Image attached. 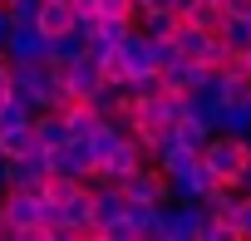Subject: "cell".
I'll use <instances>...</instances> for the list:
<instances>
[{
	"label": "cell",
	"mask_w": 251,
	"mask_h": 241,
	"mask_svg": "<svg viewBox=\"0 0 251 241\" xmlns=\"http://www.w3.org/2000/svg\"><path fill=\"white\" fill-rule=\"evenodd\" d=\"M202 163H207L222 182H236V172L251 163V143H246V133H207V143H202Z\"/></svg>",
	"instance_id": "6da1fadb"
},
{
	"label": "cell",
	"mask_w": 251,
	"mask_h": 241,
	"mask_svg": "<svg viewBox=\"0 0 251 241\" xmlns=\"http://www.w3.org/2000/svg\"><path fill=\"white\" fill-rule=\"evenodd\" d=\"M35 221H45V197L30 192V187H5V207H0L5 241H25Z\"/></svg>",
	"instance_id": "7a4b0ae2"
},
{
	"label": "cell",
	"mask_w": 251,
	"mask_h": 241,
	"mask_svg": "<svg viewBox=\"0 0 251 241\" xmlns=\"http://www.w3.org/2000/svg\"><path fill=\"white\" fill-rule=\"evenodd\" d=\"M202 202H163V217H158V241H197V226H202Z\"/></svg>",
	"instance_id": "3957f363"
},
{
	"label": "cell",
	"mask_w": 251,
	"mask_h": 241,
	"mask_svg": "<svg viewBox=\"0 0 251 241\" xmlns=\"http://www.w3.org/2000/svg\"><path fill=\"white\" fill-rule=\"evenodd\" d=\"M118 187H123L128 202H168V197H173V192H168V172H163L158 163H138Z\"/></svg>",
	"instance_id": "277c9868"
},
{
	"label": "cell",
	"mask_w": 251,
	"mask_h": 241,
	"mask_svg": "<svg viewBox=\"0 0 251 241\" xmlns=\"http://www.w3.org/2000/svg\"><path fill=\"white\" fill-rule=\"evenodd\" d=\"M0 54H5L10 64H30V59H45L50 54V35L40 25H10L5 45H0Z\"/></svg>",
	"instance_id": "5b68a950"
},
{
	"label": "cell",
	"mask_w": 251,
	"mask_h": 241,
	"mask_svg": "<svg viewBox=\"0 0 251 241\" xmlns=\"http://www.w3.org/2000/svg\"><path fill=\"white\" fill-rule=\"evenodd\" d=\"M217 182H222V177H217L202 158H197L192 168H182V172H168V192H173V202H202Z\"/></svg>",
	"instance_id": "8992f818"
},
{
	"label": "cell",
	"mask_w": 251,
	"mask_h": 241,
	"mask_svg": "<svg viewBox=\"0 0 251 241\" xmlns=\"http://www.w3.org/2000/svg\"><path fill=\"white\" fill-rule=\"evenodd\" d=\"M118 54L128 64V79L133 74H158V40H148L138 25H128V35L118 40Z\"/></svg>",
	"instance_id": "52a82bcc"
},
{
	"label": "cell",
	"mask_w": 251,
	"mask_h": 241,
	"mask_svg": "<svg viewBox=\"0 0 251 241\" xmlns=\"http://www.w3.org/2000/svg\"><path fill=\"white\" fill-rule=\"evenodd\" d=\"M45 177H50V153H45V148H40V153H25V158H5V187H30V192H40Z\"/></svg>",
	"instance_id": "ba28073f"
},
{
	"label": "cell",
	"mask_w": 251,
	"mask_h": 241,
	"mask_svg": "<svg viewBox=\"0 0 251 241\" xmlns=\"http://www.w3.org/2000/svg\"><path fill=\"white\" fill-rule=\"evenodd\" d=\"M64 84H69V94H74V98H89V94L103 84V69H99V59H94L89 49H84L79 59H69V64H64Z\"/></svg>",
	"instance_id": "9c48e42d"
},
{
	"label": "cell",
	"mask_w": 251,
	"mask_h": 241,
	"mask_svg": "<svg viewBox=\"0 0 251 241\" xmlns=\"http://www.w3.org/2000/svg\"><path fill=\"white\" fill-rule=\"evenodd\" d=\"M45 153H50V172H69V177H84V172L94 168V158H89L84 138H69V143H59V148H45Z\"/></svg>",
	"instance_id": "30bf717a"
},
{
	"label": "cell",
	"mask_w": 251,
	"mask_h": 241,
	"mask_svg": "<svg viewBox=\"0 0 251 241\" xmlns=\"http://www.w3.org/2000/svg\"><path fill=\"white\" fill-rule=\"evenodd\" d=\"M197 158H202V153H197V148H187L182 138H173V128H168V138L153 148V163H158L163 172H182V168H192Z\"/></svg>",
	"instance_id": "8fae6325"
},
{
	"label": "cell",
	"mask_w": 251,
	"mask_h": 241,
	"mask_svg": "<svg viewBox=\"0 0 251 241\" xmlns=\"http://www.w3.org/2000/svg\"><path fill=\"white\" fill-rule=\"evenodd\" d=\"M30 128H35V138H40V148H59V143H69V138H74L59 108H40V113L30 118Z\"/></svg>",
	"instance_id": "7c38bea8"
},
{
	"label": "cell",
	"mask_w": 251,
	"mask_h": 241,
	"mask_svg": "<svg viewBox=\"0 0 251 241\" xmlns=\"http://www.w3.org/2000/svg\"><path fill=\"white\" fill-rule=\"evenodd\" d=\"M123 138H128V133H123L113 118H99V123L84 133V148H89V158H94V163H103V158H108V153H113Z\"/></svg>",
	"instance_id": "4fadbf2b"
},
{
	"label": "cell",
	"mask_w": 251,
	"mask_h": 241,
	"mask_svg": "<svg viewBox=\"0 0 251 241\" xmlns=\"http://www.w3.org/2000/svg\"><path fill=\"white\" fill-rule=\"evenodd\" d=\"M35 25L45 35H64V30H74V5H69V0H40Z\"/></svg>",
	"instance_id": "5bb4252c"
},
{
	"label": "cell",
	"mask_w": 251,
	"mask_h": 241,
	"mask_svg": "<svg viewBox=\"0 0 251 241\" xmlns=\"http://www.w3.org/2000/svg\"><path fill=\"white\" fill-rule=\"evenodd\" d=\"M128 226H133V241H143V236H153L158 241V217H163V202H128Z\"/></svg>",
	"instance_id": "9a60e30c"
},
{
	"label": "cell",
	"mask_w": 251,
	"mask_h": 241,
	"mask_svg": "<svg viewBox=\"0 0 251 241\" xmlns=\"http://www.w3.org/2000/svg\"><path fill=\"white\" fill-rule=\"evenodd\" d=\"M25 153H40V138L30 123L20 128H0V158H25Z\"/></svg>",
	"instance_id": "2e32d148"
},
{
	"label": "cell",
	"mask_w": 251,
	"mask_h": 241,
	"mask_svg": "<svg viewBox=\"0 0 251 241\" xmlns=\"http://www.w3.org/2000/svg\"><path fill=\"white\" fill-rule=\"evenodd\" d=\"M177 25H182L177 10H143V15H138V30H143L148 40H173Z\"/></svg>",
	"instance_id": "e0dca14e"
},
{
	"label": "cell",
	"mask_w": 251,
	"mask_h": 241,
	"mask_svg": "<svg viewBox=\"0 0 251 241\" xmlns=\"http://www.w3.org/2000/svg\"><path fill=\"white\" fill-rule=\"evenodd\" d=\"M59 113H64V123H69V133H74V138H84V133L99 123V108H94L89 98H69Z\"/></svg>",
	"instance_id": "ac0fdd59"
},
{
	"label": "cell",
	"mask_w": 251,
	"mask_h": 241,
	"mask_svg": "<svg viewBox=\"0 0 251 241\" xmlns=\"http://www.w3.org/2000/svg\"><path fill=\"white\" fill-rule=\"evenodd\" d=\"M187 25H197V30H212V35H222V25H226V10L217 5V0H197V5L182 15Z\"/></svg>",
	"instance_id": "d6986e66"
},
{
	"label": "cell",
	"mask_w": 251,
	"mask_h": 241,
	"mask_svg": "<svg viewBox=\"0 0 251 241\" xmlns=\"http://www.w3.org/2000/svg\"><path fill=\"white\" fill-rule=\"evenodd\" d=\"M79 187H84V177H69V172H50V177H45V187H40V197L59 207V202H69Z\"/></svg>",
	"instance_id": "ffe728a7"
},
{
	"label": "cell",
	"mask_w": 251,
	"mask_h": 241,
	"mask_svg": "<svg viewBox=\"0 0 251 241\" xmlns=\"http://www.w3.org/2000/svg\"><path fill=\"white\" fill-rule=\"evenodd\" d=\"M84 49H89V40H84L79 30H64V35H50V54H54V59H64V64H69V59H79Z\"/></svg>",
	"instance_id": "44dd1931"
},
{
	"label": "cell",
	"mask_w": 251,
	"mask_h": 241,
	"mask_svg": "<svg viewBox=\"0 0 251 241\" xmlns=\"http://www.w3.org/2000/svg\"><path fill=\"white\" fill-rule=\"evenodd\" d=\"M231 241H251V197L241 192V202H236V217H231Z\"/></svg>",
	"instance_id": "7402d4cb"
},
{
	"label": "cell",
	"mask_w": 251,
	"mask_h": 241,
	"mask_svg": "<svg viewBox=\"0 0 251 241\" xmlns=\"http://www.w3.org/2000/svg\"><path fill=\"white\" fill-rule=\"evenodd\" d=\"M99 15H108V20H133V25H138V0H99Z\"/></svg>",
	"instance_id": "603a6c76"
},
{
	"label": "cell",
	"mask_w": 251,
	"mask_h": 241,
	"mask_svg": "<svg viewBox=\"0 0 251 241\" xmlns=\"http://www.w3.org/2000/svg\"><path fill=\"white\" fill-rule=\"evenodd\" d=\"M173 138H182L187 148H197V153H202V143H207V128H202V123H192V118H182V123H173Z\"/></svg>",
	"instance_id": "cb8c5ba5"
},
{
	"label": "cell",
	"mask_w": 251,
	"mask_h": 241,
	"mask_svg": "<svg viewBox=\"0 0 251 241\" xmlns=\"http://www.w3.org/2000/svg\"><path fill=\"white\" fill-rule=\"evenodd\" d=\"M5 10H10V25H35L40 0H5Z\"/></svg>",
	"instance_id": "d4e9b609"
},
{
	"label": "cell",
	"mask_w": 251,
	"mask_h": 241,
	"mask_svg": "<svg viewBox=\"0 0 251 241\" xmlns=\"http://www.w3.org/2000/svg\"><path fill=\"white\" fill-rule=\"evenodd\" d=\"M222 10H226V20H246L251 15V0H222Z\"/></svg>",
	"instance_id": "484cf974"
},
{
	"label": "cell",
	"mask_w": 251,
	"mask_h": 241,
	"mask_svg": "<svg viewBox=\"0 0 251 241\" xmlns=\"http://www.w3.org/2000/svg\"><path fill=\"white\" fill-rule=\"evenodd\" d=\"M231 187H241V192H246V197H251V163H246V168H241V172H236V182H231Z\"/></svg>",
	"instance_id": "4316f807"
},
{
	"label": "cell",
	"mask_w": 251,
	"mask_h": 241,
	"mask_svg": "<svg viewBox=\"0 0 251 241\" xmlns=\"http://www.w3.org/2000/svg\"><path fill=\"white\" fill-rule=\"evenodd\" d=\"M143 10H173V0H138V15Z\"/></svg>",
	"instance_id": "83f0119b"
},
{
	"label": "cell",
	"mask_w": 251,
	"mask_h": 241,
	"mask_svg": "<svg viewBox=\"0 0 251 241\" xmlns=\"http://www.w3.org/2000/svg\"><path fill=\"white\" fill-rule=\"evenodd\" d=\"M5 35H10V10L0 5V45H5Z\"/></svg>",
	"instance_id": "f1b7e54d"
},
{
	"label": "cell",
	"mask_w": 251,
	"mask_h": 241,
	"mask_svg": "<svg viewBox=\"0 0 251 241\" xmlns=\"http://www.w3.org/2000/svg\"><path fill=\"white\" fill-rule=\"evenodd\" d=\"M0 192H5V158H0Z\"/></svg>",
	"instance_id": "f546056e"
},
{
	"label": "cell",
	"mask_w": 251,
	"mask_h": 241,
	"mask_svg": "<svg viewBox=\"0 0 251 241\" xmlns=\"http://www.w3.org/2000/svg\"><path fill=\"white\" fill-rule=\"evenodd\" d=\"M0 207H5V192H0ZM0 241H5V226H0Z\"/></svg>",
	"instance_id": "4dcf8cb0"
},
{
	"label": "cell",
	"mask_w": 251,
	"mask_h": 241,
	"mask_svg": "<svg viewBox=\"0 0 251 241\" xmlns=\"http://www.w3.org/2000/svg\"><path fill=\"white\" fill-rule=\"evenodd\" d=\"M246 143H251V133H246Z\"/></svg>",
	"instance_id": "1f68e13d"
},
{
	"label": "cell",
	"mask_w": 251,
	"mask_h": 241,
	"mask_svg": "<svg viewBox=\"0 0 251 241\" xmlns=\"http://www.w3.org/2000/svg\"><path fill=\"white\" fill-rule=\"evenodd\" d=\"M0 5H5V0H0Z\"/></svg>",
	"instance_id": "d6a6232c"
},
{
	"label": "cell",
	"mask_w": 251,
	"mask_h": 241,
	"mask_svg": "<svg viewBox=\"0 0 251 241\" xmlns=\"http://www.w3.org/2000/svg\"><path fill=\"white\" fill-rule=\"evenodd\" d=\"M217 5H222V0H217Z\"/></svg>",
	"instance_id": "836d02e7"
}]
</instances>
